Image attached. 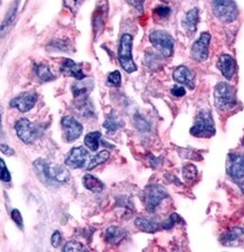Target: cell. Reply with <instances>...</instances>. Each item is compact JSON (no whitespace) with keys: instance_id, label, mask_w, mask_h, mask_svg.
Returning <instances> with one entry per match:
<instances>
[{"instance_id":"4fadbf2b","label":"cell","mask_w":244,"mask_h":252,"mask_svg":"<svg viewBox=\"0 0 244 252\" xmlns=\"http://www.w3.org/2000/svg\"><path fill=\"white\" fill-rule=\"evenodd\" d=\"M89 152L84 147H77L71 149L68 158L65 159V164L71 169L82 168L88 162Z\"/></svg>"},{"instance_id":"74e56055","label":"cell","mask_w":244,"mask_h":252,"mask_svg":"<svg viewBox=\"0 0 244 252\" xmlns=\"http://www.w3.org/2000/svg\"><path fill=\"white\" fill-rule=\"evenodd\" d=\"M171 93H172L173 96H176V97H183V96H184V94H186V90H184L183 87L175 86V87H172Z\"/></svg>"},{"instance_id":"4316f807","label":"cell","mask_w":244,"mask_h":252,"mask_svg":"<svg viewBox=\"0 0 244 252\" xmlns=\"http://www.w3.org/2000/svg\"><path fill=\"white\" fill-rule=\"evenodd\" d=\"M108 158H109V152L106 151V150L105 151L97 153L96 156L92 157V159H90V161L88 162V165H87V169H88V170H92V169L96 168L97 165L106 162V161L108 160Z\"/></svg>"},{"instance_id":"8d00e7d4","label":"cell","mask_w":244,"mask_h":252,"mask_svg":"<svg viewBox=\"0 0 244 252\" xmlns=\"http://www.w3.org/2000/svg\"><path fill=\"white\" fill-rule=\"evenodd\" d=\"M82 1H84V0H64V6L72 10H76L79 5H80V2Z\"/></svg>"},{"instance_id":"8992f818","label":"cell","mask_w":244,"mask_h":252,"mask_svg":"<svg viewBox=\"0 0 244 252\" xmlns=\"http://www.w3.org/2000/svg\"><path fill=\"white\" fill-rule=\"evenodd\" d=\"M152 45L165 58L171 57L175 49V41L165 31H153L149 36Z\"/></svg>"},{"instance_id":"1f68e13d","label":"cell","mask_w":244,"mask_h":252,"mask_svg":"<svg viewBox=\"0 0 244 252\" xmlns=\"http://www.w3.org/2000/svg\"><path fill=\"white\" fill-rule=\"evenodd\" d=\"M0 167H1V180L5 181V183H9L11 179L10 173L8 171V168L6 167V164L3 162L2 159L0 160Z\"/></svg>"},{"instance_id":"e0dca14e","label":"cell","mask_w":244,"mask_h":252,"mask_svg":"<svg viewBox=\"0 0 244 252\" xmlns=\"http://www.w3.org/2000/svg\"><path fill=\"white\" fill-rule=\"evenodd\" d=\"M127 236V232L123 227L112 225L105 232V240L109 244H120Z\"/></svg>"},{"instance_id":"83f0119b","label":"cell","mask_w":244,"mask_h":252,"mask_svg":"<svg viewBox=\"0 0 244 252\" xmlns=\"http://www.w3.org/2000/svg\"><path fill=\"white\" fill-rule=\"evenodd\" d=\"M177 223H183V220L181 219L178 214H172L169 216V218L165 220L164 222L161 223V226H162V228L168 230V228L173 227V225Z\"/></svg>"},{"instance_id":"7402d4cb","label":"cell","mask_w":244,"mask_h":252,"mask_svg":"<svg viewBox=\"0 0 244 252\" xmlns=\"http://www.w3.org/2000/svg\"><path fill=\"white\" fill-rule=\"evenodd\" d=\"M34 72L38 79L43 82H49L53 81L55 77L53 76L52 71H51L50 66L45 64V63H38V64L34 65Z\"/></svg>"},{"instance_id":"6da1fadb","label":"cell","mask_w":244,"mask_h":252,"mask_svg":"<svg viewBox=\"0 0 244 252\" xmlns=\"http://www.w3.org/2000/svg\"><path fill=\"white\" fill-rule=\"evenodd\" d=\"M33 167L38 178L47 186L64 184L70 178V173L64 167L59 164H50L43 159H37L33 163Z\"/></svg>"},{"instance_id":"7a4b0ae2","label":"cell","mask_w":244,"mask_h":252,"mask_svg":"<svg viewBox=\"0 0 244 252\" xmlns=\"http://www.w3.org/2000/svg\"><path fill=\"white\" fill-rule=\"evenodd\" d=\"M214 101L215 106L219 110H231L233 109L238 99H236V90L234 87L226 84V82H219L216 85L214 89Z\"/></svg>"},{"instance_id":"ba28073f","label":"cell","mask_w":244,"mask_h":252,"mask_svg":"<svg viewBox=\"0 0 244 252\" xmlns=\"http://www.w3.org/2000/svg\"><path fill=\"white\" fill-rule=\"evenodd\" d=\"M15 129L19 140L27 144L33 143V142L39 136V131L37 126L30 123L27 118H21V120L15 124Z\"/></svg>"},{"instance_id":"d6986e66","label":"cell","mask_w":244,"mask_h":252,"mask_svg":"<svg viewBox=\"0 0 244 252\" xmlns=\"http://www.w3.org/2000/svg\"><path fill=\"white\" fill-rule=\"evenodd\" d=\"M135 226L139 228L140 231L145 232V233H155L159 231L161 227V224L154 222L153 220L145 219V218H137L135 220Z\"/></svg>"},{"instance_id":"9a60e30c","label":"cell","mask_w":244,"mask_h":252,"mask_svg":"<svg viewBox=\"0 0 244 252\" xmlns=\"http://www.w3.org/2000/svg\"><path fill=\"white\" fill-rule=\"evenodd\" d=\"M217 68L227 80H231L236 72V62L230 54H220L217 61Z\"/></svg>"},{"instance_id":"52a82bcc","label":"cell","mask_w":244,"mask_h":252,"mask_svg":"<svg viewBox=\"0 0 244 252\" xmlns=\"http://www.w3.org/2000/svg\"><path fill=\"white\" fill-rule=\"evenodd\" d=\"M168 197V192L165 190L164 187L161 185H150L144 190L143 195V202L144 206L147 208V211L150 213L154 212L160 203L162 202L164 198Z\"/></svg>"},{"instance_id":"30bf717a","label":"cell","mask_w":244,"mask_h":252,"mask_svg":"<svg viewBox=\"0 0 244 252\" xmlns=\"http://www.w3.org/2000/svg\"><path fill=\"white\" fill-rule=\"evenodd\" d=\"M61 125L63 128V134L66 142H73L82 134L84 127L80 122L72 116H64L61 121Z\"/></svg>"},{"instance_id":"484cf974","label":"cell","mask_w":244,"mask_h":252,"mask_svg":"<svg viewBox=\"0 0 244 252\" xmlns=\"http://www.w3.org/2000/svg\"><path fill=\"white\" fill-rule=\"evenodd\" d=\"M105 24V8H97L96 11H94L93 19H92V25H93V31L94 33H98L99 30L104 27Z\"/></svg>"},{"instance_id":"2e32d148","label":"cell","mask_w":244,"mask_h":252,"mask_svg":"<svg viewBox=\"0 0 244 252\" xmlns=\"http://www.w3.org/2000/svg\"><path fill=\"white\" fill-rule=\"evenodd\" d=\"M61 71L66 76L76 78L77 80H84L86 74L82 71V66L79 63H76L70 59H65L61 65Z\"/></svg>"},{"instance_id":"9c48e42d","label":"cell","mask_w":244,"mask_h":252,"mask_svg":"<svg viewBox=\"0 0 244 252\" xmlns=\"http://www.w3.org/2000/svg\"><path fill=\"white\" fill-rule=\"evenodd\" d=\"M227 175L234 180L244 178V155L243 153H230L226 162Z\"/></svg>"},{"instance_id":"d4e9b609","label":"cell","mask_w":244,"mask_h":252,"mask_svg":"<svg viewBox=\"0 0 244 252\" xmlns=\"http://www.w3.org/2000/svg\"><path fill=\"white\" fill-rule=\"evenodd\" d=\"M101 137L100 132H92L88 133L85 137V144L87 148L92 151H97L98 147H99V140Z\"/></svg>"},{"instance_id":"5bb4252c","label":"cell","mask_w":244,"mask_h":252,"mask_svg":"<svg viewBox=\"0 0 244 252\" xmlns=\"http://www.w3.org/2000/svg\"><path fill=\"white\" fill-rule=\"evenodd\" d=\"M173 79L178 84L187 86L189 89L195 88V73L186 65H180L173 71Z\"/></svg>"},{"instance_id":"f35d334b","label":"cell","mask_w":244,"mask_h":252,"mask_svg":"<svg viewBox=\"0 0 244 252\" xmlns=\"http://www.w3.org/2000/svg\"><path fill=\"white\" fill-rule=\"evenodd\" d=\"M16 8H17V7L11 8V10L9 11V13H8L7 17H6V26H9L10 24L14 22V19H15V15H16Z\"/></svg>"},{"instance_id":"4dcf8cb0","label":"cell","mask_w":244,"mask_h":252,"mask_svg":"<svg viewBox=\"0 0 244 252\" xmlns=\"http://www.w3.org/2000/svg\"><path fill=\"white\" fill-rule=\"evenodd\" d=\"M62 250L64 252H66V251H84L85 247L78 241H70L66 243L64 247H63Z\"/></svg>"},{"instance_id":"8fae6325","label":"cell","mask_w":244,"mask_h":252,"mask_svg":"<svg viewBox=\"0 0 244 252\" xmlns=\"http://www.w3.org/2000/svg\"><path fill=\"white\" fill-rule=\"evenodd\" d=\"M210 42L211 34L203 33L194 43V45L191 47V57L195 61L204 62L207 60L208 54H210Z\"/></svg>"},{"instance_id":"d590c367","label":"cell","mask_w":244,"mask_h":252,"mask_svg":"<svg viewBox=\"0 0 244 252\" xmlns=\"http://www.w3.org/2000/svg\"><path fill=\"white\" fill-rule=\"evenodd\" d=\"M135 123H136L137 128H140L141 131H148L149 129V124L147 123V121L142 118V116L140 117L139 115H137L135 117Z\"/></svg>"},{"instance_id":"d6a6232c","label":"cell","mask_w":244,"mask_h":252,"mask_svg":"<svg viewBox=\"0 0 244 252\" xmlns=\"http://www.w3.org/2000/svg\"><path fill=\"white\" fill-rule=\"evenodd\" d=\"M11 219H13L14 222L16 223L19 228H23V218L21 212L18 210H13L11 211Z\"/></svg>"},{"instance_id":"836d02e7","label":"cell","mask_w":244,"mask_h":252,"mask_svg":"<svg viewBox=\"0 0 244 252\" xmlns=\"http://www.w3.org/2000/svg\"><path fill=\"white\" fill-rule=\"evenodd\" d=\"M154 13L161 18H165L170 15V8L165 6H159L154 9Z\"/></svg>"},{"instance_id":"ffe728a7","label":"cell","mask_w":244,"mask_h":252,"mask_svg":"<svg viewBox=\"0 0 244 252\" xmlns=\"http://www.w3.org/2000/svg\"><path fill=\"white\" fill-rule=\"evenodd\" d=\"M82 184H84L85 188L92 192H101L105 189V184L102 183L101 180L96 178L94 176L89 175V173H87V175L84 176Z\"/></svg>"},{"instance_id":"5b68a950","label":"cell","mask_w":244,"mask_h":252,"mask_svg":"<svg viewBox=\"0 0 244 252\" xmlns=\"http://www.w3.org/2000/svg\"><path fill=\"white\" fill-rule=\"evenodd\" d=\"M190 134L196 137H212L215 134V124L212 114L202 110L196 117L195 124L190 128Z\"/></svg>"},{"instance_id":"f1b7e54d","label":"cell","mask_w":244,"mask_h":252,"mask_svg":"<svg viewBox=\"0 0 244 252\" xmlns=\"http://www.w3.org/2000/svg\"><path fill=\"white\" fill-rule=\"evenodd\" d=\"M183 178L186 180H194L197 176V168L194 164H187L183 168Z\"/></svg>"},{"instance_id":"277c9868","label":"cell","mask_w":244,"mask_h":252,"mask_svg":"<svg viewBox=\"0 0 244 252\" xmlns=\"http://www.w3.org/2000/svg\"><path fill=\"white\" fill-rule=\"evenodd\" d=\"M213 13L223 23L234 22L239 16V9L234 0H212Z\"/></svg>"},{"instance_id":"3957f363","label":"cell","mask_w":244,"mask_h":252,"mask_svg":"<svg viewBox=\"0 0 244 252\" xmlns=\"http://www.w3.org/2000/svg\"><path fill=\"white\" fill-rule=\"evenodd\" d=\"M133 37L129 34H123L121 37L120 47H118V62L123 70L127 73L135 72L137 66L134 63L132 57Z\"/></svg>"},{"instance_id":"ac0fdd59","label":"cell","mask_w":244,"mask_h":252,"mask_svg":"<svg viewBox=\"0 0 244 252\" xmlns=\"http://www.w3.org/2000/svg\"><path fill=\"white\" fill-rule=\"evenodd\" d=\"M199 22V11L197 8L189 10L183 19V27L189 34H192L197 29V24Z\"/></svg>"},{"instance_id":"cb8c5ba5","label":"cell","mask_w":244,"mask_h":252,"mask_svg":"<svg viewBox=\"0 0 244 252\" xmlns=\"http://www.w3.org/2000/svg\"><path fill=\"white\" fill-rule=\"evenodd\" d=\"M243 234H244V228L233 227V228H231L230 231L223 233L222 238H220V241L223 242V244H228L231 242L236 241V240H239L240 238H242Z\"/></svg>"},{"instance_id":"ab89813d","label":"cell","mask_w":244,"mask_h":252,"mask_svg":"<svg viewBox=\"0 0 244 252\" xmlns=\"http://www.w3.org/2000/svg\"><path fill=\"white\" fill-rule=\"evenodd\" d=\"M1 152L3 153V155H6V156H13L14 155V150L13 149H11V148H9V147H8V145L7 144H1Z\"/></svg>"},{"instance_id":"7c38bea8","label":"cell","mask_w":244,"mask_h":252,"mask_svg":"<svg viewBox=\"0 0 244 252\" xmlns=\"http://www.w3.org/2000/svg\"><path fill=\"white\" fill-rule=\"evenodd\" d=\"M37 101V94L34 92H26L19 94V96L15 97L13 100L10 101V107L17 108L19 112L27 113L34 107V105Z\"/></svg>"},{"instance_id":"e575fe53","label":"cell","mask_w":244,"mask_h":252,"mask_svg":"<svg viewBox=\"0 0 244 252\" xmlns=\"http://www.w3.org/2000/svg\"><path fill=\"white\" fill-rule=\"evenodd\" d=\"M62 242V235H61V232L59 231H55L53 235L51 236V243H52V246L54 248H58L59 246H60Z\"/></svg>"},{"instance_id":"f546056e","label":"cell","mask_w":244,"mask_h":252,"mask_svg":"<svg viewBox=\"0 0 244 252\" xmlns=\"http://www.w3.org/2000/svg\"><path fill=\"white\" fill-rule=\"evenodd\" d=\"M107 81H108V85L110 86L120 87L122 82V76L120 71H114V72L110 73L107 78Z\"/></svg>"},{"instance_id":"44dd1931","label":"cell","mask_w":244,"mask_h":252,"mask_svg":"<svg viewBox=\"0 0 244 252\" xmlns=\"http://www.w3.org/2000/svg\"><path fill=\"white\" fill-rule=\"evenodd\" d=\"M92 89V84L88 86L87 82H81V80H78V82L73 84L71 87V90H72V94L74 98H78V99L86 100L87 97L90 93V90Z\"/></svg>"},{"instance_id":"60d3db41","label":"cell","mask_w":244,"mask_h":252,"mask_svg":"<svg viewBox=\"0 0 244 252\" xmlns=\"http://www.w3.org/2000/svg\"><path fill=\"white\" fill-rule=\"evenodd\" d=\"M243 145H244V139H243Z\"/></svg>"},{"instance_id":"603a6c76","label":"cell","mask_w":244,"mask_h":252,"mask_svg":"<svg viewBox=\"0 0 244 252\" xmlns=\"http://www.w3.org/2000/svg\"><path fill=\"white\" fill-rule=\"evenodd\" d=\"M124 122L121 120V117H118L115 114H110V115L106 118L104 122V127L107 129L108 133H115L121 127H123Z\"/></svg>"}]
</instances>
